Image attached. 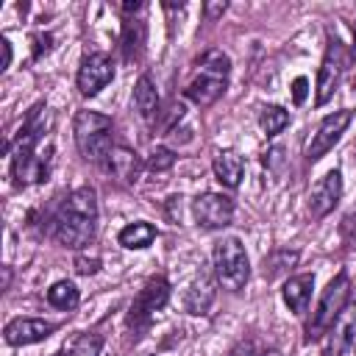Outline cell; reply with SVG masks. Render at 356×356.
<instances>
[{
    "label": "cell",
    "instance_id": "6da1fadb",
    "mask_svg": "<svg viewBox=\"0 0 356 356\" xmlns=\"http://www.w3.org/2000/svg\"><path fill=\"white\" fill-rule=\"evenodd\" d=\"M95 231H97V195L92 186H78L64 197L61 209L50 217L47 234L64 248H83L95 239Z\"/></svg>",
    "mask_w": 356,
    "mask_h": 356
},
{
    "label": "cell",
    "instance_id": "7a4b0ae2",
    "mask_svg": "<svg viewBox=\"0 0 356 356\" xmlns=\"http://www.w3.org/2000/svg\"><path fill=\"white\" fill-rule=\"evenodd\" d=\"M42 111V103L36 108H31L28 122L19 128V139L11 150V178L17 186H31V184H42L50 175V164H53V145L47 142L44 147L42 142V125L36 122Z\"/></svg>",
    "mask_w": 356,
    "mask_h": 356
},
{
    "label": "cell",
    "instance_id": "3957f363",
    "mask_svg": "<svg viewBox=\"0 0 356 356\" xmlns=\"http://www.w3.org/2000/svg\"><path fill=\"white\" fill-rule=\"evenodd\" d=\"M228 72H231V58H228L222 50L211 47V50L200 58V64H197L192 81L186 83V89H184L186 97H189L195 106H200V108L217 103V100L222 97L225 86H228Z\"/></svg>",
    "mask_w": 356,
    "mask_h": 356
},
{
    "label": "cell",
    "instance_id": "277c9868",
    "mask_svg": "<svg viewBox=\"0 0 356 356\" xmlns=\"http://www.w3.org/2000/svg\"><path fill=\"white\" fill-rule=\"evenodd\" d=\"M111 117L100 114V111H78L75 114V122H72V134H75V145H78V153L92 161V164H103L108 161L114 145H111Z\"/></svg>",
    "mask_w": 356,
    "mask_h": 356
},
{
    "label": "cell",
    "instance_id": "5b68a950",
    "mask_svg": "<svg viewBox=\"0 0 356 356\" xmlns=\"http://www.w3.org/2000/svg\"><path fill=\"white\" fill-rule=\"evenodd\" d=\"M214 275H217V284L228 292H239L248 278H250V261H248V253H245V245L236 239V236H222L217 245H214Z\"/></svg>",
    "mask_w": 356,
    "mask_h": 356
},
{
    "label": "cell",
    "instance_id": "8992f818",
    "mask_svg": "<svg viewBox=\"0 0 356 356\" xmlns=\"http://www.w3.org/2000/svg\"><path fill=\"white\" fill-rule=\"evenodd\" d=\"M348 300H350V278H348V273H339V275H334V281L323 289L320 303H317V309L312 312V320H309V325H306V342H314V339H320L323 334H328L331 325L337 323V317L342 314V309L348 306Z\"/></svg>",
    "mask_w": 356,
    "mask_h": 356
},
{
    "label": "cell",
    "instance_id": "52a82bcc",
    "mask_svg": "<svg viewBox=\"0 0 356 356\" xmlns=\"http://www.w3.org/2000/svg\"><path fill=\"white\" fill-rule=\"evenodd\" d=\"M167 300H170V284H167V278H164V275L147 278V284L139 289V295L134 298V303H131V309H128V325H131L134 331L147 328L150 320H153V312L164 309Z\"/></svg>",
    "mask_w": 356,
    "mask_h": 356
},
{
    "label": "cell",
    "instance_id": "ba28073f",
    "mask_svg": "<svg viewBox=\"0 0 356 356\" xmlns=\"http://www.w3.org/2000/svg\"><path fill=\"white\" fill-rule=\"evenodd\" d=\"M342 72H345V50H342V42L337 36H331L323 64H320V72H317V95H314L317 106H325L334 97V92L342 81Z\"/></svg>",
    "mask_w": 356,
    "mask_h": 356
},
{
    "label": "cell",
    "instance_id": "9c48e42d",
    "mask_svg": "<svg viewBox=\"0 0 356 356\" xmlns=\"http://www.w3.org/2000/svg\"><path fill=\"white\" fill-rule=\"evenodd\" d=\"M111 81H114V61H111V56H106V53H89V56L81 58L75 83H78V92L83 97L97 95Z\"/></svg>",
    "mask_w": 356,
    "mask_h": 356
},
{
    "label": "cell",
    "instance_id": "30bf717a",
    "mask_svg": "<svg viewBox=\"0 0 356 356\" xmlns=\"http://www.w3.org/2000/svg\"><path fill=\"white\" fill-rule=\"evenodd\" d=\"M192 214L200 228H225L234 220V200L217 192H203L192 200Z\"/></svg>",
    "mask_w": 356,
    "mask_h": 356
},
{
    "label": "cell",
    "instance_id": "8fae6325",
    "mask_svg": "<svg viewBox=\"0 0 356 356\" xmlns=\"http://www.w3.org/2000/svg\"><path fill=\"white\" fill-rule=\"evenodd\" d=\"M350 120H353V111H348V108L328 114V117L320 122L317 134L312 136V142H309V147H306V159H309V161L323 159V156L339 142V136L345 134V128L350 125Z\"/></svg>",
    "mask_w": 356,
    "mask_h": 356
},
{
    "label": "cell",
    "instance_id": "7c38bea8",
    "mask_svg": "<svg viewBox=\"0 0 356 356\" xmlns=\"http://www.w3.org/2000/svg\"><path fill=\"white\" fill-rule=\"evenodd\" d=\"M325 356H356V303H348L331 325Z\"/></svg>",
    "mask_w": 356,
    "mask_h": 356
},
{
    "label": "cell",
    "instance_id": "4fadbf2b",
    "mask_svg": "<svg viewBox=\"0 0 356 356\" xmlns=\"http://www.w3.org/2000/svg\"><path fill=\"white\" fill-rule=\"evenodd\" d=\"M342 197V172L339 170H331L325 172L309 192V214L314 220H323L328 211H334V206L339 203Z\"/></svg>",
    "mask_w": 356,
    "mask_h": 356
},
{
    "label": "cell",
    "instance_id": "5bb4252c",
    "mask_svg": "<svg viewBox=\"0 0 356 356\" xmlns=\"http://www.w3.org/2000/svg\"><path fill=\"white\" fill-rule=\"evenodd\" d=\"M53 331H56V323L36 320V317H17L6 323L3 337L8 345H33V342H44Z\"/></svg>",
    "mask_w": 356,
    "mask_h": 356
},
{
    "label": "cell",
    "instance_id": "9a60e30c",
    "mask_svg": "<svg viewBox=\"0 0 356 356\" xmlns=\"http://www.w3.org/2000/svg\"><path fill=\"white\" fill-rule=\"evenodd\" d=\"M312 289H314V275H309V273H303V275H292V278L284 284V289H281L284 303L289 306V312L303 314V312L309 309Z\"/></svg>",
    "mask_w": 356,
    "mask_h": 356
},
{
    "label": "cell",
    "instance_id": "2e32d148",
    "mask_svg": "<svg viewBox=\"0 0 356 356\" xmlns=\"http://www.w3.org/2000/svg\"><path fill=\"white\" fill-rule=\"evenodd\" d=\"M211 300H214V281H211V275L200 273L186 286V292H184V309L189 314H206L209 306H211Z\"/></svg>",
    "mask_w": 356,
    "mask_h": 356
},
{
    "label": "cell",
    "instance_id": "e0dca14e",
    "mask_svg": "<svg viewBox=\"0 0 356 356\" xmlns=\"http://www.w3.org/2000/svg\"><path fill=\"white\" fill-rule=\"evenodd\" d=\"M108 170L122 181V184H136L139 181V172H142V161L139 156L131 150V147H122V145H114L111 156H108Z\"/></svg>",
    "mask_w": 356,
    "mask_h": 356
},
{
    "label": "cell",
    "instance_id": "ac0fdd59",
    "mask_svg": "<svg viewBox=\"0 0 356 356\" xmlns=\"http://www.w3.org/2000/svg\"><path fill=\"white\" fill-rule=\"evenodd\" d=\"M134 108L147 125H153L156 117H159V92H156V86L147 75H142L134 86Z\"/></svg>",
    "mask_w": 356,
    "mask_h": 356
},
{
    "label": "cell",
    "instance_id": "d6986e66",
    "mask_svg": "<svg viewBox=\"0 0 356 356\" xmlns=\"http://www.w3.org/2000/svg\"><path fill=\"white\" fill-rule=\"evenodd\" d=\"M242 172H245V161L234 150H217L214 153V175L222 186L236 189L242 181Z\"/></svg>",
    "mask_w": 356,
    "mask_h": 356
},
{
    "label": "cell",
    "instance_id": "ffe728a7",
    "mask_svg": "<svg viewBox=\"0 0 356 356\" xmlns=\"http://www.w3.org/2000/svg\"><path fill=\"white\" fill-rule=\"evenodd\" d=\"M145 39H147V28L139 17H128L122 22V50L128 61H139L142 50H145Z\"/></svg>",
    "mask_w": 356,
    "mask_h": 356
},
{
    "label": "cell",
    "instance_id": "44dd1931",
    "mask_svg": "<svg viewBox=\"0 0 356 356\" xmlns=\"http://www.w3.org/2000/svg\"><path fill=\"white\" fill-rule=\"evenodd\" d=\"M120 245L122 248H128V250H142V248H147L153 239H156V225H150V222H131V225H125L122 231H120Z\"/></svg>",
    "mask_w": 356,
    "mask_h": 356
},
{
    "label": "cell",
    "instance_id": "7402d4cb",
    "mask_svg": "<svg viewBox=\"0 0 356 356\" xmlns=\"http://www.w3.org/2000/svg\"><path fill=\"white\" fill-rule=\"evenodd\" d=\"M81 295H78V286L72 281H56L50 289H47V303L61 309V312H72L78 306Z\"/></svg>",
    "mask_w": 356,
    "mask_h": 356
},
{
    "label": "cell",
    "instance_id": "603a6c76",
    "mask_svg": "<svg viewBox=\"0 0 356 356\" xmlns=\"http://www.w3.org/2000/svg\"><path fill=\"white\" fill-rule=\"evenodd\" d=\"M259 125L267 136H278L286 125H289V111L281 106H264L259 114Z\"/></svg>",
    "mask_w": 356,
    "mask_h": 356
},
{
    "label": "cell",
    "instance_id": "cb8c5ba5",
    "mask_svg": "<svg viewBox=\"0 0 356 356\" xmlns=\"http://www.w3.org/2000/svg\"><path fill=\"white\" fill-rule=\"evenodd\" d=\"M298 264V250H275L270 259H264V275L275 278L278 273H284L286 267Z\"/></svg>",
    "mask_w": 356,
    "mask_h": 356
},
{
    "label": "cell",
    "instance_id": "d4e9b609",
    "mask_svg": "<svg viewBox=\"0 0 356 356\" xmlns=\"http://www.w3.org/2000/svg\"><path fill=\"white\" fill-rule=\"evenodd\" d=\"M100 348H103V337L100 334H81L70 345L67 356H100Z\"/></svg>",
    "mask_w": 356,
    "mask_h": 356
},
{
    "label": "cell",
    "instance_id": "484cf974",
    "mask_svg": "<svg viewBox=\"0 0 356 356\" xmlns=\"http://www.w3.org/2000/svg\"><path fill=\"white\" fill-rule=\"evenodd\" d=\"M172 164H175V153H172L170 147H156L153 156H150V161H147V167H150L153 172H164V170H170Z\"/></svg>",
    "mask_w": 356,
    "mask_h": 356
},
{
    "label": "cell",
    "instance_id": "4316f807",
    "mask_svg": "<svg viewBox=\"0 0 356 356\" xmlns=\"http://www.w3.org/2000/svg\"><path fill=\"white\" fill-rule=\"evenodd\" d=\"M100 270V259L97 256H78L75 259V273L81 275H95Z\"/></svg>",
    "mask_w": 356,
    "mask_h": 356
},
{
    "label": "cell",
    "instance_id": "83f0119b",
    "mask_svg": "<svg viewBox=\"0 0 356 356\" xmlns=\"http://www.w3.org/2000/svg\"><path fill=\"white\" fill-rule=\"evenodd\" d=\"M53 47V36L50 33H36L33 36V58H42L44 53H50Z\"/></svg>",
    "mask_w": 356,
    "mask_h": 356
},
{
    "label": "cell",
    "instance_id": "f1b7e54d",
    "mask_svg": "<svg viewBox=\"0 0 356 356\" xmlns=\"http://www.w3.org/2000/svg\"><path fill=\"white\" fill-rule=\"evenodd\" d=\"M342 236H345L348 248H356V211L342 220Z\"/></svg>",
    "mask_w": 356,
    "mask_h": 356
},
{
    "label": "cell",
    "instance_id": "f546056e",
    "mask_svg": "<svg viewBox=\"0 0 356 356\" xmlns=\"http://www.w3.org/2000/svg\"><path fill=\"white\" fill-rule=\"evenodd\" d=\"M228 356H261V350L256 348V342H253V339H245V342H239Z\"/></svg>",
    "mask_w": 356,
    "mask_h": 356
},
{
    "label": "cell",
    "instance_id": "4dcf8cb0",
    "mask_svg": "<svg viewBox=\"0 0 356 356\" xmlns=\"http://www.w3.org/2000/svg\"><path fill=\"white\" fill-rule=\"evenodd\" d=\"M225 8H228V3H225V0H220V3H206V6H203V14H206V19H209V22H214L220 14H225Z\"/></svg>",
    "mask_w": 356,
    "mask_h": 356
},
{
    "label": "cell",
    "instance_id": "1f68e13d",
    "mask_svg": "<svg viewBox=\"0 0 356 356\" xmlns=\"http://www.w3.org/2000/svg\"><path fill=\"white\" fill-rule=\"evenodd\" d=\"M306 89H309V81L300 75V78H295V83H292V97H295V103H303L306 100Z\"/></svg>",
    "mask_w": 356,
    "mask_h": 356
},
{
    "label": "cell",
    "instance_id": "d6a6232c",
    "mask_svg": "<svg viewBox=\"0 0 356 356\" xmlns=\"http://www.w3.org/2000/svg\"><path fill=\"white\" fill-rule=\"evenodd\" d=\"M0 47H3V61H0V72H6V70H8V64H11V44H8V39H6V36H0Z\"/></svg>",
    "mask_w": 356,
    "mask_h": 356
},
{
    "label": "cell",
    "instance_id": "836d02e7",
    "mask_svg": "<svg viewBox=\"0 0 356 356\" xmlns=\"http://www.w3.org/2000/svg\"><path fill=\"white\" fill-rule=\"evenodd\" d=\"M8 281H11V270L3 267V286H8Z\"/></svg>",
    "mask_w": 356,
    "mask_h": 356
},
{
    "label": "cell",
    "instance_id": "e575fe53",
    "mask_svg": "<svg viewBox=\"0 0 356 356\" xmlns=\"http://www.w3.org/2000/svg\"><path fill=\"white\" fill-rule=\"evenodd\" d=\"M350 58L356 61V22H353V47H350Z\"/></svg>",
    "mask_w": 356,
    "mask_h": 356
},
{
    "label": "cell",
    "instance_id": "d590c367",
    "mask_svg": "<svg viewBox=\"0 0 356 356\" xmlns=\"http://www.w3.org/2000/svg\"><path fill=\"white\" fill-rule=\"evenodd\" d=\"M261 356H281V353H278V350H264Z\"/></svg>",
    "mask_w": 356,
    "mask_h": 356
},
{
    "label": "cell",
    "instance_id": "8d00e7d4",
    "mask_svg": "<svg viewBox=\"0 0 356 356\" xmlns=\"http://www.w3.org/2000/svg\"><path fill=\"white\" fill-rule=\"evenodd\" d=\"M353 153H356V150H353Z\"/></svg>",
    "mask_w": 356,
    "mask_h": 356
}]
</instances>
